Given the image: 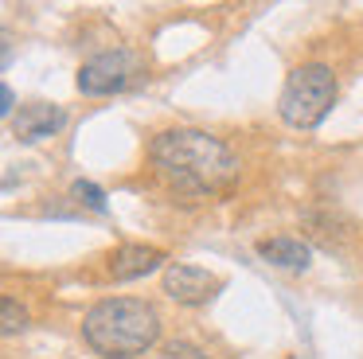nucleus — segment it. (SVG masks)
Instances as JSON below:
<instances>
[{"label": "nucleus", "instance_id": "nucleus-7", "mask_svg": "<svg viewBox=\"0 0 363 359\" xmlns=\"http://www.w3.org/2000/svg\"><path fill=\"white\" fill-rule=\"evenodd\" d=\"M164 265V250L157 246H145V242H125L110 254V277L113 281H133L145 277V273L160 270Z\"/></svg>", "mask_w": 363, "mask_h": 359}, {"label": "nucleus", "instance_id": "nucleus-1", "mask_svg": "<svg viewBox=\"0 0 363 359\" xmlns=\"http://www.w3.org/2000/svg\"><path fill=\"white\" fill-rule=\"evenodd\" d=\"M152 168L184 195H215L238 180V160L219 137L203 129H164L149 145Z\"/></svg>", "mask_w": 363, "mask_h": 359}, {"label": "nucleus", "instance_id": "nucleus-8", "mask_svg": "<svg viewBox=\"0 0 363 359\" xmlns=\"http://www.w3.org/2000/svg\"><path fill=\"white\" fill-rule=\"evenodd\" d=\"M258 254H262V262L277 265V270H293V273H305L308 262H313V250H308L301 238H289V234L258 242Z\"/></svg>", "mask_w": 363, "mask_h": 359}, {"label": "nucleus", "instance_id": "nucleus-5", "mask_svg": "<svg viewBox=\"0 0 363 359\" xmlns=\"http://www.w3.org/2000/svg\"><path fill=\"white\" fill-rule=\"evenodd\" d=\"M223 289V281L215 273L199 270V265H188V262H168L164 265V293L172 297L176 304H207L215 293Z\"/></svg>", "mask_w": 363, "mask_h": 359}, {"label": "nucleus", "instance_id": "nucleus-9", "mask_svg": "<svg viewBox=\"0 0 363 359\" xmlns=\"http://www.w3.org/2000/svg\"><path fill=\"white\" fill-rule=\"evenodd\" d=\"M24 324H28V312L20 309V301H16V297H4V301H0V332L16 336Z\"/></svg>", "mask_w": 363, "mask_h": 359}, {"label": "nucleus", "instance_id": "nucleus-12", "mask_svg": "<svg viewBox=\"0 0 363 359\" xmlns=\"http://www.w3.org/2000/svg\"><path fill=\"white\" fill-rule=\"evenodd\" d=\"M12 114H16V94H12L9 86H0V117L12 121Z\"/></svg>", "mask_w": 363, "mask_h": 359}, {"label": "nucleus", "instance_id": "nucleus-2", "mask_svg": "<svg viewBox=\"0 0 363 359\" xmlns=\"http://www.w3.org/2000/svg\"><path fill=\"white\" fill-rule=\"evenodd\" d=\"M160 316L141 297H110L82 316V340L106 359H133L157 343Z\"/></svg>", "mask_w": 363, "mask_h": 359}, {"label": "nucleus", "instance_id": "nucleus-11", "mask_svg": "<svg viewBox=\"0 0 363 359\" xmlns=\"http://www.w3.org/2000/svg\"><path fill=\"white\" fill-rule=\"evenodd\" d=\"M164 359H215V355H207L203 348H196V343H188V340H172L164 348Z\"/></svg>", "mask_w": 363, "mask_h": 359}, {"label": "nucleus", "instance_id": "nucleus-10", "mask_svg": "<svg viewBox=\"0 0 363 359\" xmlns=\"http://www.w3.org/2000/svg\"><path fill=\"white\" fill-rule=\"evenodd\" d=\"M71 195L82 203V207L98 211V215L106 211V192H102L98 184H90V180H74V184H71Z\"/></svg>", "mask_w": 363, "mask_h": 359}, {"label": "nucleus", "instance_id": "nucleus-3", "mask_svg": "<svg viewBox=\"0 0 363 359\" xmlns=\"http://www.w3.org/2000/svg\"><path fill=\"white\" fill-rule=\"evenodd\" d=\"M336 101V78L324 62H305L285 78V90L277 98V114L293 129H316L328 117Z\"/></svg>", "mask_w": 363, "mask_h": 359}, {"label": "nucleus", "instance_id": "nucleus-4", "mask_svg": "<svg viewBox=\"0 0 363 359\" xmlns=\"http://www.w3.org/2000/svg\"><path fill=\"white\" fill-rule=\"evenodd\" d=\"M129 70H133V59L125 51H102L94 59L82 62L79 70V90L86 98H102V94H113L129 82Z\"/></svg>", "mask_w": 363, "mask_h": 359}, {"label": "nucleus", "instance_id": "nucleus-6", "mask_svg": "<svg viewBox=\"0 0 363 359\" xmlns=\"http://www.w3.org/2000/svg\"><path fill=\"white\" fill-rule=\"evenodd\" d=\"M9 125L20 140H43V137H55L67 125V109L55 106V101H28L12 114Z\"/></svg>", "mask_w": 363, "mask_h": 359}]
</instances>
